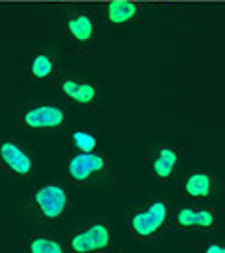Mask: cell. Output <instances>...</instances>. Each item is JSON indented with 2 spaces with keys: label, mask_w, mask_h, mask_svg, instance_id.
Masks as SVG:
<instances>
[{
  "label": "cell",
  "mask_w": 225,
  "mask_h": 253,
  "mask_svg": "<svg viewBox=\"0 0 225 253\" xmlns=\"http://www.w3.org/2000/svg\"><path fill=\"white\" fill-rule=\"evenodd\" d=\"M183 192L190 202L211 204L216 194V176L209 170H190L185 174Z\"/></svg>",
  "instance_id": "11"
},
{
  "label": "cell",
  "mask_w": 225,
  "mask_h": 253,
  "mask_svg": "<svg viewBox=\"0 0 225 253\" xmlns=\"http://www.w3.org/2000/svg\"><path fill=\"white\" fill-rule=\"evenodd\" d=\"M170 222L179 231L212 233L218 227V214L209 204L177 202L172 205Z\"/></svg>",
  "instance_id": "5"
},
{
  "label": "cell",
  "mask_w": 225,
  "mask_h": 253,
  "mask_svg": "<svg viewBox=\"0 0 225 253\" xmlns=\"http://www.w3.org/2000/svg\"><path fill=\"white\" fill-rule=\"evenodd\" d=\"M59 98L67 107H77V109H91L98 102L100 89L98 85L87 80H79L76 76H65L59 85Z\"/></svg>",
  "instance_id": "9"
},
{
  "label": "cell",
  "mask_w": 225,
  "mask_h": 253,
  "mask_svg": "<svg viewBox=\"0 0 225 253\" xmlns=\"http://www.w3.org/2000/svg\"><path fill=\"white\" fill-rule=\"evenodd\" d=\"M201 253H225V242H209L201 248Z\"/></svg>",
  "instance_id": "16"
},
{
  "label": "cell",
  "mask_w": 225,
  "mask_h": 253,
  "mask_svg": "<svg viewBox=\"0 0 225 253\" xmlns=\"http://www.w3.org/2000/svg\"><path fill=\"white\" fill-rule=\"evenodd\" d=\"M71 144L74 148V152H96L98 148V135L94 129H89V127H77V129H72L71 133Z\"/></svg>",
  "instance_id": "15"
},
{
  "label": "cell",
  "mask_w": 225,
  "mask_h": 253,
  "mask_svg": "<svg viewBox=\"0 0 225 253\" xmlns=\"http://www.w3.org/2000/svg\"><path fill=\"white\" fill-rule=\"evenodd\" d=\"M22 250L24 253H71L61 229L50 225L24 233Z\"/></svg>",
  "instance_id": "10"
},
{
  "label": "cell",
  "mask_w": 225,
  "mask_h": 253,
  "mask_svg": "<svg viewBox=\"0 0 225 253\" xmlns=\"http://www.w3.org/2000/svg\"><path fill=\"white\" fill-rule=\"evenodd\" d=\"M56 71V59L48 52H37L30 57L26 78L28 82H44Z\"/></svg>",
  "instance_id": "13"
},
{
  "label": "cell",
  "mask_w": 225,
  "mask_h": 253,
  "mask_svg": "<svg viewBox=\"0 0 225 253\" xmlns=\"http://www.w3.org/2000/svg\"><path fill=\"white\" fill-rule=\"evenodd\" d=\"M67 30H69V36L72 37V41L76 42L77 46L87 48L91 46L94 41V21L87 11H74L71 13L69 21H67Z\"/></svg>",
  "instance_id": "12"
},
{
  "label": "cell",
  "mask_w": 225,
  "mask_h": 253,
  "mask_svg": "<svg viewBox=\"0 0 225 253\" xmlns=\"http://www.w3.org/2000/svg\"><path fill=\"white\" fill-rule=\"evenodd\" d=\"M106 15L111 24H127L139 15V6L133 2H111L106 9Z\"/></svg>",
  "instance_id": "14"
},
{
  "label": "cell",
  "mask_w": 225,
  "mask_h": 253,
  "mask_svg": "<svg viewBox=\"0 0 225 253\" xmlns=\"http://www.w3.org/2000/svg\"><path fill=\"white\" fill-rule=\"evenodd\" d=\"M172 205L164 200H150L135 204L126 212V227L129 240L135 244H148L157 240L170 224Z\"/></svg>",
  "instance_id": "3"
},
{
  "label": "cell",
  "mask_w": 225,
  "mask_h": 253,
  "mask_svg": "<svg viewBox=\"0 0 225 253\" xmlns=\"http://www.w3.org/2000/svg\"><path fill=\"white\" fill-rule=\"evenodd\" d=\"M71 253H104L114 248V225L104 214L85 216L74 225L59 227Z\"/></svg>",
  "instance_id": "1"
},
{
  "label": "cell",
  "mask_w": 225,
  "mask_h": 253,
  "mask_svg": "<svg viewBox=\"0 0 225 253\" xmlns=\"http://www.w3.org/2000/svg\"><path fill=\"white\" fill-rule=\"evenodd\" d=\"M69 119V107L61 100H36L22 109V122L30 129H57Z\"/></svg>",
  "instance_id": "6"
},
{
  "label": "cell",
  "mask_w": 225,
  "mask_h": 253,
  "mask_svg": "<svg viewBox=\"0 0 225 253\" xmlns=\"http://www.w3.org/2000/svg\"><path fill=\"white\" fill-rule=\"evenodd\" d=\"M109 169V157L98 152H74L67 163V176L74 185H87Z\"/></svg>",
  "instance_id": "8"
},
{
  "label": "cell",
  "mask_w": 225,
  "mask_h": 253,
  "mask_svg": "<svg viewBox=\"0 0 225 253\" xmlns=\"http://www.w3.org/2000/svg\"><path fill=\"white\" fill-rule=\"evenodd\" d=\"M104 253H124L122 250H116V248H111V250H107V252H104Z\"/></svg>",
  "instance_id": "17"
},
{
  "label": "cell",
  "mask_w": 225,
  "mask_h": 253,
  "mask_svg": "<svg viewBox=\"0 0 225 253\" xmlns=\"http://www.w3.org/2000/svg\"><path fill=\"white\" fill-rule=\"evenodd\" d=\"M72 200L61 183L57 181H32L26 192V205L37 218L50 227H59L63 224Z\"/></svg>",
  "instance_id": "2"
},
{
  "label": "cell",
  "mask_w": 225,
  "mask_h": 253,
  "mask_svg": "<svg viewBox=\"0 0 225 253\" xmlns=\"http://www.w3.org/2000/svg\"><path fill=\"white\" fill-rule=\"evenodd\" d=\"M0 174L15 185H30L37 176V155L15 137L0 139Z\"/></svg>",
  "instance_id": "4"
},
{
  "label": "cell",
  "mask_w": 225,
  "mask_h": 253,
  "mask_svg": "<svg viewBox=\"0 0 225 253\" xmlns=\"http://www.w3.org/2000/svg\"><path fill=\"white\" fill-rule=\"evenodd\" d=\"M183 163V150L176 144H159L148 157V172L159 185H168Z\"/></svg>",
  "instance_id": "7"
}]
</instances>
